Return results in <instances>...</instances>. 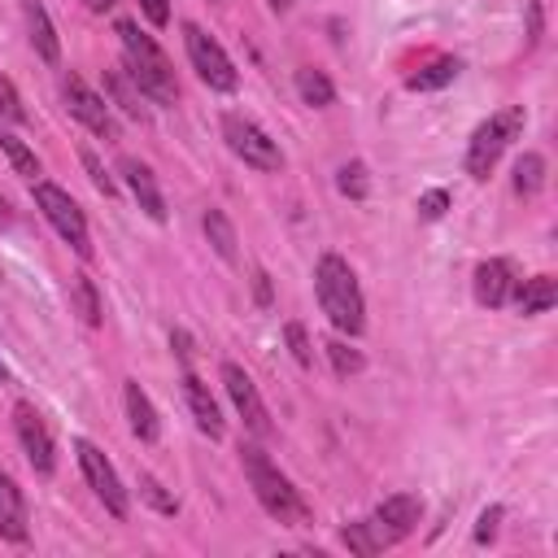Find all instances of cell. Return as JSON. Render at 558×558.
<instances>
[{"mask_svg": "<svg viewBox=\"0 0 558 558\" xmlns=\"http://www.w3.org/2000/svg\"><path fill=\"white\" fill-rule=\"evenodd\" d=\"M0 536L13 541V545H26L31 527H26V497L22 488L0 471Z\"/></svg>", "mask_w": 558, "mask_h": 558, "instance_id": "cell-17", "label": "cell"}, {"mask_svg": "<svg viewBox=\"0 0 558 558\" xmlns=\"http://www.w3.org/2000/svg\"><path fill=\"white\" fill-rule=\"evenodd\" d=\"M0 153L13 161V170H17L26 183H35V179H39V157H35V153H31L13 131H4V126H0Z\"/></svg>", "mask_w": 558, "mask_h": 558, "instance_id": "cell-24", "label": "cell"}, {"mask_svg": "<svg viewBox=\"0 0 558 558\" xmlns=\"http://www.w3.org/2000/svg\"><path fill=\"white\" fill-rule=\"evenodd\" d=\"M458 70H462L458 57H432V61H423V65L405 78V87H410V92H436V87H449V83L458 78Z\"/></svg>", "mask_w": 558, "mask_h": 558, "instance_id": "cell-20", "label": "cell"}, {"mask_svg": "<svg viewBox=\"0 0 558 558\" xmlns=\"http://www.w3.org/2000/svg\"><path fill=\"white\" fill-rule=\"evenodd\" d=\"M74 453H78V466H83V480L92 484V493H96V501L113 514V519H126V510H131V501H126V488H122V480H118V471H113V462L92 445V440H74Z\"/></svg>", "mask_w": 558, "mask_h": 558, "instance_id": "cell-8", "label": "cell"}, {"mask_svg": "<svg viewBox=\"0 0 558 558\" xmlns=\"http://www.w3.org/2000/svg\"><path fill=\"white\" fill-rule=\"evenodd\" d=\"M122 405H126V418H131L135 440L153 445V440L161 436V418H157V405L148 401V392H144L135 379H126V384H122Z\"/></svg>", "mask_w": 558, "mask_h": 558, "instance_id": "cell-15", "label": "cell"}, {"mask_svg": "<svg viewBox=\"0 0 558 558\" xmlns=\"http://www.w3.org/2000/svg\"><path fill=\"white\" fill-rule=\"evenodd\" d=\"M170 349L179 353V362H183V366L192 362V336H187V331H170Z\"/></svg>", "mask_w": 558, "mask_h": 558, "instance_id": "cell-38", "label": "cell"}, {"mask_svg": "<svg viewBox=\"0 0 558 558\" xmlns=\"http://www.w3.org/2000/svg\"><path fill=\"white\" fill-rule=\"evenodd\" d=\"M9 218H13L9 214V201H0V227H9Z\"/></svg>", "mask_w": 558, "mask_h": 558, "instance_id": "cell-41", "label": "cell"}, {"mask_svg": "<svg viewBox=\"0 0 558 558\" xmlns=\"http://www.w3.org/2000/svg\"><path fill=\"white\" fill-rule=\"evenodd\" d=\"M340 541L349 545V554H357V558H371V554H379V549H388L392 541H388V532L375 523V519H362V523H349L344 532H340Z\"/></svg>", "mask_w": 558, "mask_h": 558, "instance_id": "cell-21", "label": "cell"}, {"mask_svg": "<svg viewBox=\"0 0 558 558\" xmlns=\"http://www.w3.org/2000/svg\"><path fill=\"white\" fill-rule=\"evenodd\" d=\"M140 497H144L153 510H161V514H174V510H179V501H174V497H170V493H166L148 471H140Z\"/></svg>", "mask_w": 558, "mask_h": 558, "instance_id": "cell-30", "label": "cell"}, {"mask_svg": "<svg viewBox=\"0 0 558 558\" xmlns=\"http://www.w3.org/2000/svg\"><path fill=\"white\" fill-rule=\"evenodd\" d=\"M384 532H388V541L397 545V541H405L414 527H418V519H423V501L414 497V493H392V497H384L379 506H375V514H371Z\"/></svg>", "mask_w": 558, "mask_h": 558, "instance_id": "cell-14", "label": "cell"}, {"mask_svg": "<svg viewBox=\"0 0 558 558\" xmlns=\"http://www.w3.org/2000/svg\"><path fill=\"white\" fill-rule=\"evenodd\" d=\"M105 83H109V92H113V100H118V105H122L126 113H135V118H144V105H140V96H144V92L135 87V78H131V74H122V70H113V74H109Z\"/></svg>", "mask_w": 558, "mask_h": 558, "instance_id": "cell-29", "label": "cell"}, {"mask_svg": "<svg viewBox=\"0 0 558 558\" xmlns=\"http://www.w3.org/2000/svg\"><path fill=\"white\" fill-rule=\"evenodd\" d=\"M183 48H187V61L201 74V83H209L214 92H235L240 74H235L231 57L222 52V44L214 35H205L196 22H183Z\"/></svg>", "mask_w": 558, "mask_h": 558, "instance_id": "cell-6", "label": "cell"}, {"mask_svg": "<svg viewBox=\"0 0 558 558\" xmlns=\"http://www.w3.org/2000/svg\"><path fill=\"white\" fill-rule=\"evenodd\" d=\"M22 13H26V31H31V48L39 52V61L57 65L61 61V39H57V26L48 17V9L39 0H22Z\"/></svg>", "mask_w": 558, "mask_h": 558, "instance_id": "cell-18", "label": "cell"}, {"mask_svg": "<svg viewBox=\"0 0 558 558\" xmlns=\"http://www.w3.org/2000/svg\"><path fill=\"white\" fill-rule=\"evenodd\" d=\"M523 122H527L523 105H506V109L488 113V118L471 131V144H466V174H471V179H488L493 166H497V157L506 153V144L523 131Z\"/></svg>", "mask_w": 558, "mask_h": 558, "instance_id": "cell-4", "label": "cell"}, {"mask_svg": "<svg viewBox=\"0 0 558 558\" xmlns=\"http://www.w3.org/2000/svg\"><path fill=\"white\" fill-rule=\"evenodd\" d=\"M541 31H545V4L541 0H527V48L541 44Z\"/></svg>", "mask_w": 558, "mask_h": 558, "instance_id": "cell-36", "label": "cell"}, {"mask_svg": "<svg viewBox=\"0 0 558 558\" xmlns=\"http://www.w3.org/2000/svg\"><path fill=\"white\" fill-rule=\"evenodd\" d=\"M314 292H318V305L323 314L331 318V327L340 336H362L366 327V301H362V288H357V275L353 266L340 257V253H323L318 266H314Z\"/></svg>", "mask_w": 558, "mask_h": 558, "instance_id": "cell-1", "label": "cell"}, {"mask_svg": "<svg viewBox=\"0 0 558 558\" xmlns=\"http://www.w3.org/2000/svg\"><path fill=\"white\" fill-rule=\"evenodd\" d=\"M336 187H340V196H349V201H366V192H371L366 166H362V161H344V166L336 170Z\"/></svg>", "mask_w": 558, "mask_h": 558, "instance_id": "cell-28", "label": "cell"}, {"mask_svg": "<svg viewBox=\"0 0 558 558\" xmlns=\"http://www.w3.org/2000/svg\"><path fill=\"white\" fill-rule=\"evenodd\" d=\"M296 96H301L310 109H327V105L336 100V87H331V78H327L323 70L301 65V70H296Z\"/></svg>", "mask_w": 558, "mask_h": 558, "instance_id": "cell-22", "label": "cell"}, {"mask_svg": "<svg viewBox=\"0 0 558 558\" xmlns=\"http://www.w3.org/2000/svg\"><path fill=\"white\" fill-rule=\"evenodd\" d=\"M31 196H35V205H39V214L52 222V231H57V235L78 253V257H92L87 218H83V209L74 205V196H70L65 187L48 183V179H35V183H31Z\"/></svg>", "mask_w": 558, "mask_h": 558, "instance_id": "cell-5", "label": "cell"}, {"mask_svg": "<svg viewBox=\"0 0 558 558\" xmlns=\"http://www.w3.org/2000/svg\"><path fill=\"white\" fill-rule=\"evenodd\" d=\"M183 397H187V410H192L196 427H201L209 440H222V410H218V401L209 397V388H205L192 371H183Z\"/></svg>", "mask_w": 558, "mask_h": 558, "instance_id": "cell-16", "label": "cell"}, {"mask_svg": "<svg viewBox=\"0 0 558 558\" xmlns=\"http://www.w3.org/2000/svg\"><path fill=\"white\" fill-rule=\"evenodd\" d=\"M140 9H144V17L153 26H166L170 22V0H140Z\"/></svg>", "mask_w": 558, "mask_h": 558, "instance_id": "cell-37", "label": "cell"}, {"mask_svg": "<svg viewBox=\"0 0 558 558\" xmlns=\"http://www.w3.org/2000/svg\"><path fill=\"white\" fill-rule=\"evenodd\" d=\"M0 113L9 118V122H26V109H22V96H17V87L0 74Z\"/></svg>", "mask_w": 558, "mask_h": 558, "instance_id": "cell-35", "label": "cell"}, {"mask_svg": "<svg viewBox=\"0 0 558 558\" xmlns=\"http://www.w3.org/2000/svg\"><path fill=\"white\" fill-rule=\"evenodd\" d=\"M270 9H275V13H283V9H292V0H270Z\"/></svg>", "mask_w": 558, "mask_h": 558, "instance_id": "cell-42", "label": "cell"}, {"mask_svg": "<svg viewBox=\"0 0 558 558\" xmlns=\"http://www.w3.org/2000/svg\"><path fill=\"white\" fill-rule=\"evenodd\" d=\"M545 187V157L541 153H523L514 161V192L519 196H536Z\"/></svg>", "mask_w": 558, "mask_h": 558, "instance_id": "cell-25", "label": "cell"}, {"mask_svg": "<svg viewBox=\"0 0 558 558\" xmlns=\"http://www.w3.org/2000/svg\"><path fill=\"white\" fill-rule=\"evenodd\" d=\"M323 349H327V362H331V371H336L340 379H349V375H357V371L366 366V357H362L349 340H340V336H331Z\"/></svg>", "mask_w": 558, "mask_h": 558, "instance_id": "cell-27", "label": "cell"}, {"mask_svg": "<svg viewBox=\"0 0 558 558\" xmlns=\"http://www.w3.org/2000/svg\"><path fill=\"white\" fill-rule=\"evenodd\" d=\"M445 209H449V192H445V187H432V192L418 196V218H423V222L445 218Z\"/></svg>", "mask_w": 558, "mask_h": 558, "instance_id": "cell-33", "label": "cell"}, {"mask_svg": "<svg viewBox=\"0 0 558 558\" xmlns=\"http://www.w3.org/2000/svg\"><path fill=\"white\" fill-rule=\"evenodd\" d=\"M0 384H9V366L4 362H0Z\"/></svg>", "mask_w": 558, "mask_h": 558, "instance_id": "cell-43", "label": "cell"}, {"mask_svg": "<svg viewBox=\"0 0 558 558\" xmlns=\"http://www.w3.org/2000/svg\"><path fill=\"white\" fill-rule=\"evenodd\" d=\"M78 157H83V170H87L92 187H96V192H105V196H113V192H118V179H113V174H109V170L100 166V157H96L92 148H83Z\"/></svg>", "mask_w": 558, "mask_h": 558, "instance_id": "cell-31", "label": "cell"}, {"mask_svg": "<svg viewBox=\"0 0 558 558\" xmlns=\"http://www.w3.org/2000/svg\"><path fill=\"white\" fill-rule=\"evenodd\" d=\"M118 39H122L126 74L135 78V87H140L153 105H174V100H179L174 65H170V57L157 48V39H153V35H144L131 17H118Z\"/></svg>", "mask_w": 558, "mask_h": 558, "instance_id": "cell-2", "label": "cell"}, {"mask_svg": "<svg viewBox=\"0 0 558 558\" xmlns=\"http://www.w3.org/2000/svg\"><path fill=\"white\" fill-rule=\"evenodd\" d=\"M501 506H488V510H480V519H475V545H488V541H497V527H501Z\"/></svg>", "mask_w": 558, "mask_h": 558, "instance_id": "cell-34", "label": "cell"}, {"mask_svg": "<svg viewBox=\"0 0 558 558\" xmlns=\"http://www.w3.org/2000/svg\"><path fill=\"white\" fill-rule=\"evenodd\" d=\"M61 96H65V109H70L92 135H100V140H118V135H122V126H118L109 100H105L100 92H92L78 74H65V78H61Z\"/></svg>", "mask_w": 558, "mask_h": 558, "instance_id": "cell-10", "label": "cell"}, {"mask_svg": "<svg viewBox=\"0 0 558 558\" xmlns=\"http://www.w3.org/2000/svg\"><path fill=\"white\" fill-rule=\"evenodd\" d=\"M222 140H227V148L244 161V166H253V170H279L283 166V153H279V144L253 122V118H244V113H227L222 118Z\"/></svg>", "mask_w": 558, "mask_h": 558, "instance_id": "cell-7", "label": "cell"}, {"mask_svg": "<svg viewBox=\"0 0 558 558\" xmlns=\"http://www.w3.org/2000/svg\"><path fill=\"white\" fill-rule=\"evenodd\" d=\"M240 466H244V480L253 488V497L262 501V510L288 527H301L310 519V506L301 501V493L292 488V480L257 449V445H240Z\"/></svg>", "mask_w": 558, "mask_h": 558, "instance_id": "cell-3", "label": "cell"}, {"mask_svg": "<svg viewBox=\"0 0 558 558\" xmlns=\"http://www.w3.org/2000/svg\"><path fill=\"white\" fill-rule=\"evenodd\" d=\"M70 305L78 310V318H83L87 327L100 323V296H96V283H92L87 275H74V283H70Z\"/></svg>", "mask_w": 558, "mask_h": 558, "instance_id": "cell-26", "label": "cell"}, {"mask_svg": "<svg viewBox=\"0 0 558 558\" xmlns=\"http://www.w3.org/2000/svg\"><path fill=\"white\" fill-rule=\"evenodd\" d=\"M201 227H205L214 253H218L222 262H235V227H231V218H227L222 209H205V214H201Z\"/></svg>", "mask_w": 558, "mask_h": 558, "instance_id": "cell-23", "label": "cell"}, {"mask_svg": "<svg viewBox=\"0 0 558 558\" xmlns=\"http://www.w3.org/2000/svg\"><path fill=\"white\" fill-rule=\"evenodd\" d=\"M510 301H514V310H519L523 318H536V314L554 310V301H558V283H554V275L519 279V283H514V292H510Z\"/></svg>", "mask_w": 558, "mask_h": 558, "instance_id": "cell-19", "label": "cell"}, {"mask_svg": "<svg viewBox=\"0 0 558 558\" xmlns=\"http://www.w3.org/2000/svg\"><path fill=\"white\" fill-rule=\"evenodd\" d=\"M222 388H227V397H231V405H235V414L244 418V427L253 432V436H270V414H266V401H262V392H257V384L248 379V371L244 366H235V362H222Z\"/></svg>", "mask_w": 558, "mask_h": 558, "instance_id": "cell-11", "label": "cell"}, {"mask_svg": "<svg viewBox=\"0 0 558 558\" xmlns=\"http://www.w3.org/2000/svg\"><path fill=\"white\" fill-rule=\"evenodd\" d=\"M13 432H17V445H22L26 462L35 466V475L48 480V475L57 471V440H52L44 414H39L31 401H17V405H13Z\"/></svg>", "mask_w": 558, "mask_h": 558, "instance_id": "cell-9", "label": "cell"}, {"mask_svg": "<svg viewBox=\"0 0 558 558\" xmlns=\"http://www.w3.org/2000/svg\"><path fill=\"white\" fill-rule=\"evenodd\" d=\"M253 296H257V305H270V275L266 270H253Z\"/></svg>", "mask_w": 558, "mask_h": 558, "instance_id": "cell-39", "label": "cell"}, {"mask_svg": "<svg viewBox=\"0 0 558 558\" xmlns=\"http://www.w3.org/2000/svg\"><path fill=\"white\" fill-rule=\"evenodd\" d=\"M475 301L484 305V310H501V305H510V292H514V262L510 257H484L480 266H475Z\"/></svg>", "mask_w": 558, "mask_h": 558, "instance_id": "cell-12", "label": "cell"}, {"mask_svg": "<svg viewBox=\"0 0 558 558\" xmlns=\"http://www.w3.org/2000/svg\"><path fill=\"white\" fill-rule=\"evenodd\" d=\"M113 4H118V0H87L92 13H105V9H113Z\"/></svg>", "mask_w": 558, "mask_h": 558, "instance_id": "cell-40", "label": "cell"}, {"mask_svg": "<svg viewBox=\"0 0 558 558\" xmlns=\"http://www.w3.org/2000/svg\"><path fill=\"white\" fill-rule=\"evenodd\" d=\"M118 174H122L126 192L135 196V205H140L153 222H166V196H161V187H157V174H153L140 157H122V161H118Z\"/></svg>", "mask_w": 558, "mask_h": 558, "instance_id": "cell-13", "label": "cell"}, {"mask_svg": "<svg viewBox=\"0 0 558 558\" xmlns=\"http://www.w3.org/2000/svg\"><path fill=\"white\" fill-rule=\"evenodd\" d=\"M283 340H288V349H292L296 366H314V353H310V336H305V327H301V323H288V327H283Z\"/></svg>", "mask_w": 558, "mask_h": 558, "instance_id": "cell-32", "label": "cell"}]
</instances>
